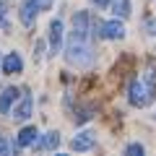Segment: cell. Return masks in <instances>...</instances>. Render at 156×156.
Wrapping results in <instances>:
<instances>
[{"label": "cell", "instance_id": "7", "mask_svg": "<svg viewBox=\"0 0 156 156\" xmlns=\"http://www.w3.org/2000/svg\"><path fill=\"white\" fill-rule=\"evenodd\" d=\"M18 96H21V94H18L16 86H8V89L0 91V115H8V112L13 109V104H16Z\"/></svg>", "mask_w": 156, "mask_h": 156}, {"label": "cell", "instance_id": "3", "mask_svg": "<svg viewBox=\"0 0 156 156\" xmlns=\"http://www.w3.org/2000/svg\"><path fill=\"white\" fill-rule=\"evenodd\" d=\"M31 107H34L31 94H29V91H23V94H21V101L11 109V117H13V120H18V122H23V120H29V117H31Z\"/></svg>", "mask_w": 156, "mask_h": 156}, {"label": "cell", "instance_id": "8", "mask_svg": "<svg viewBox=\"0 0 156 156\" xmlns=\"http://www.w3.org/2000/svg\"><path fill=\"white\" fill-rule=\"evenodd\" d=\"M23 70V60L18 52H8L5 57H3V73H8V76H16V73Z\"/></svg>", "mask_w": 156, "mask_h": 156}, {"label": "cell", "instance_id": "12", "mask_svg": "<svg viewBox=\"0 0 156 156\" xmlns=\"http://www.w3.org/2000/svg\"><path fill=\"white\" fill-rule=\"evenodd\" d=\"M109 8L117 18H125L130 16V0H109Z\"/></svg>", "mask_w": 156, "mask_h": 156}, {"label": "cell", "instance_id": "2", "mask_svg": "<svg viewBox=\"0 0 156 156\" xmlns=\"http://www.w3.org/2000/svg\"><path fill=\"white\" fill-rule=\"evenodd\" d=\"M154 91H156L154 70H148L143 78H138V81H133V83H130L128 99H130V104H135V107H146L151 99H154Z\"/></svg>", "mask_w": 156, "mask_h": 156}, {"label": "cell", "instance_id": "4", "mask_svg": "<svg viewBox=\"0 0 156 156\" xmlns=\"http://www.w3.org/2000/svg\"><path fill=\"white\" fill-rule=\"evenodd\" d=\"M39 11H42L39 8V0H23L21 3V23L23 26H34Z\"/></svg>", "mask_w": 156, "mask_h": 156}, {"label": "cell", "instance_id": "9", "mask_svg": "<svg viewBox=\"0 0 156 156\" xmlns=\"http://www.w3.org/2000/svg\"><path fill=\"white\" fill-rule=\"evenodd\" d=\"M99 34L104 39H122L125 37V26H122V21H107V23H101Z\"/></svg>", "mask_w": 156, "mask_h": 156}, {"label": "cell", "instance_id": "13", "mask_svg": "<svg viewBox=\"0 0 156 156\" xmlns=\"http://www.w3.org/2000/svg\"><path fill=\"white\" fill-rule=\"evenodd\" d=\"M143 29H146V34H156V18H146Z\"/></svg>", "mask_w": 156, "mask_h": 156}, {"label": "cell", "instance_id": "14", "mask_svg": "<svg viewBox=\"0 0 156 156\" xmlns=\"http://www.w3.org/2000/svg\"><path fill=\"white\" fill-rule=\"evenodd\" d=\"M125 151H128V154H135V156H140V154H143V146H140V143H130Z\"/></svg>", "mask_w": 156, "mask_h": 156}, {"label": "cell", "instance_id": "15", "mask_svg": "<svg viewBox=\"0 0 156 156\" xmlns=\"http://www.w3.org/2000/svg\"><path fill=\"white\" fill-rule=\"evenodd\" d=\"M5 11H8V0H0V23L5 26Z\"/></svg>", "mask_w": 156, "mask_h": 156}, {"label": "cell", "instance_id": "17", "mask_svg": "<svg viewBox=\"0 0 156 156\" xmlns=\"http://www.w3.org/2000/svg\"><path fill=\"white\" fill-rule=\"evenodd\" d=\"M50 5H52V0H39V8H42V11H47Z\"/></svg>", "mask_w": 156, "mask_h": 156}, {"label": "cell", "instance_id": "11", "mask_svg": "<svg viewBox=\"0 0 156 156\" xmlns=\"http://www.w3.org/2000/svg\"><path fill=\"white\" fill-rule=\"evenodd\" d=\"M37 138H39V133H37V128H23L21 133H18V146L21 148H29V146H37Z\"/></svg>", "mask_w": 156, "mask_h": 156}, {"label": "cell", "instance_id": "5", "mask_svg": "<svg viewBox=\"0 0 156 156\" xmlns=\"http://www.w3.org/2000/svg\"><path fill=\"white\" fill-rule=\"evenodd\" d=\"M60 50H62V21L55 18V21L50 23V52L57 55Z\"/></svg>", "mask_w": 156, "mask_h": 156}, {"label": "cell", "instance_id": "18", "mask_svg": "<svg viewBox=\"0 0 156 156\" xmlns=\"http://www.w3.org/2000/svg\"><path fill=\"white\" fill-rule=\"evenodd\" d=\"M94 3H96L99 8H107V5H109V0H94Z\"/></svg>", "mask_w": 156, "mask_h": 156}, {"label": "cell", "instance_id": "6", "mask_svg": "<svg viewBox=\"0 0 156 156\" xmlns=\"http://www.w3.org/2000/svg\"><path fill=\"white\" fill-rule=\"evenodd\" d=\"M96 146V135L91 133V130H83V133H78L76 138L70 140V148L73 151H89Z\"/></svg>", "mask_w": 156, "mask_h": 156}, {"label": "cell", "instance_id": "1", "mask_svg": "<svg viewBox=\"0 0 156 156\" xmlns=\"http://www.w3.org/2000/svg\"><path fill=\"white\" fill-rule=\"evenodd\" d=\"M65 60L76 68L94 65V47H91L89 31H78V29L70 31V39H68V47H65Z\"/></svg>", "mask_w": 156, "mask_h": 156}, {"label": "cell", "instance_id": "10", "mask_svg": "<svg viewBox=\"0 0 156 156\" xmlns=\"http://www.w3.org/2000/svg\"><path fill=\"white\" fill-rule=\"evenodd\" d=\"M57 146H60V133H57V130H50L47 135H42V140L37 143V148H42V151H55Z\"/></svg>", "mask_w": 156, "mask_h": 156}, {"label": "cell", "instance_id": "16", "mask_svg": "<svg viewBox=\"0 0 156 156\" xmlns=\"http://www.w3.org/2000/svg\"><path fill=\"white\" fill-rule=\"evenodd\" d=\"M8 151H11V143H8L5 138H0V156H5Z\"/></svg>", "mask_w": 156, "mask_h": 156}]
</instances>
